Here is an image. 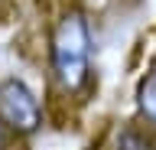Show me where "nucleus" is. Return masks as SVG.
<instances>
[{
  "label": "nucleus",
  "mask_w": 156,
  "mask_h": 150,
  "mask_svg": "<svg viewBox=\"0 0 156 150\" xmlns=\"http://www.w3.org/2000/svg\"><path fill=\"white\" fill-rule=\"evenodd\" d=\"M0 124L16 137H29L42 127V104L29 91L26 82L20 79L0 82Z\"/></svg>",
  "instance_id": "obj_2"
},
{
  "label": "nucleus",
  "mask_w": 156,
  "mask_h": 150,
  "mask_svg": "<svg viewBox=\"0 0 156 150\" xmlns=\"http://www.w3.org/2000/svg\"><path fill=\"white\" fill-rule=\"evenodd\" d=\"M111 150H156V144H153V137H150L146 130L124 127L120 134H117V140H114V147H111Z\"/></svg>",
  "instance_id": "obj_4"
},
{
  "label": "nucleus",
  "mask_w": 156,
  "mask_h": 150,
  "mask_svg": "<svg viewBox=\"0 0 156 150\" xmlns=\"http://www.w3.org/2000/svg\"><path fill=\"white\" fill-rule=\"evenodd\" d=\"M49 59H52V79L58 88L75 95L91 79V26L78 7L58 13L49 33Z\"/></svg>",
  "instance_id": "obj_1"
},
{
  "label": "nucleus",
  "mask_w": 156,
  "mask_h": 150,
  "mask_svg": "<svg viewBox=\"0 0 156 150\" xmlns=\"http://www.w3.org/2000/svg\"><path fill=\"white\" fill-rule=\"evenodd\" d=\"M136 114L146 130H156V62L136 82Z\"/></svg>",
  "instance_id": "obj_3"
},
{
  "label": "nucleus",
  "mask_w": 156,
  "mask_h": 150,
  "mask_svg": "<svg viewBox=\"0 0 156 150\" xmlns=\"http://www.w3.org/2000/svg\"><path fill=\"white\" fill-rule=\"evenodd\" d=\"M7 147H10V130L0 124V150H7Z\"/></svg>",
  "instance_id": "obj_5"
}]
</instances>
